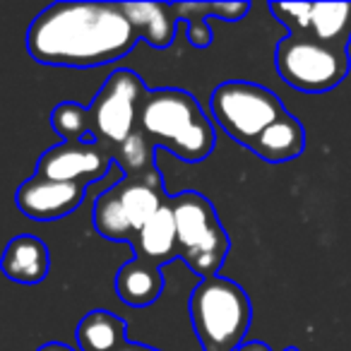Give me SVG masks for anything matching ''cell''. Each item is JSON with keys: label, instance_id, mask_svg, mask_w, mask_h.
Returning <instances> with one entry per match:
<instances>
[{"label": "cell", "instance_id": "23", "mask_svg": "<svg viewBox=\"0 0 351 351\" xmlns=\"http://www.w3.org/2000/svg\"><path fill=\"white\" fill-rule=\"evenodd\" d=\"M250 12V3H210V15L221 22H241Z\"/></svg>", "mask_w": 351, "mask_h": 351}, {"label": "cell", "instance_id": "7", "mask_svg": "<svg viewBox=\"0 0 351 351\" xmlns=\"http://www.w3.org/2000/svg\"><path fill=\"white\" fill-rule=\"evenodd\" d=\"M142 77L132 70H116L108 75L101 92L89 106L92 135L111 149L121 147L130 135L140 130V108L147 99Z\"/></svg>", "mask_w": 351, "mask_h": 351}, {"label": "cell", "instance_id": "27", "mask_svg": "<svg viewBox=\"0 0 351 351\" xmlns=\"http://www.w3.org/2000/svg\"><path fill=\"white\" fill-rule=\"evenodd\" d=\"M284 351H301V349H296V346H287Z\"/></svg>", "mask_w": 351, "mask_h": 351}, {"label": "cell", "instance_id": "25", "mask_svg": "<svg viewBox=\"0 0 351 351\" xmlns=\"http://www.w3.org/2000/svg\"><path fill=\"white\" fill-rule=\"evenodd\" d=\"M36 351H75L73 346H68L65 341H49V344L39 346Z\"/></svg>", "mask_w": 351, "mask_h": 351}, {"label": "cell", "instance_id": "1", "mask_svg": "<svg viewBox=\"0 0 351 351\" xmlns=\"http://www.w3.org/2000/svg\"><path fill=\"white\" fill-rule=\"evenodd\" d=\"M140 41L121 3H56L36 15L27 51L56 68H97L121 60Z\"/></svg>", "mask_w": 351, "mask_h": 351}, {"label": "cell", "instance_id": "4", "mask_svg": "<svg viewBox=\"0 0 351 351\" xmlns=\"http://www.w3.org/2000/svg\"><path fill=\"white\" fill-rule=\"evenodd\" d=\"M178 236V258L202 279L217 277L229 253V236L205 195L186 191L169 200Z\"/></svg>", "mask_w": 351, "mask_h": 351}, {"label": "cell", "instance_id": "15", "mask_svg": "<svg viewBox=\"0 0 351 351\" xmlns=\"http://www.w3.org/2000/svg\"><path fill=\"white\" fill-rule=\"evenodd\" d=\"M164 291V277L156 265H149L140 258H132L116 274V293L123 303L145 308L154 303Z\"/></svg>", "mask_w": 351, "mask_h": 351}, {"label": "cell", "instance_id": "2", "mask_svg": "<svg viewBox=\"0 0 351 351\" xmlns=\"http://www.w3.org/2000/svg\"><path fill=\"white\" fill-rule=\"evenodd\" d=\"M140 130L154 147H166L188 164L205 161L217 145L215 128L183 89H154L140 108Z\"/></svg>", "mask_w": 351, "mask_h": 351}, {"label": "cell", "instance_id": "3", "mask_svg": "<svg viewBox=\"0 0 351 351\" xmlns=\"http://www.w3.org/2000/svg\"><path fill=\"white\" fill-rule=\"evenodd\" d=\"M188 308L202 351H239L253 320L250 298L239 284L219 274L202 279Z\"/></svg>", "mask_w": 351, "mask_h": 351}, {"label": "cell", "instance_id": "22", "mask_svg": "<svg viewBox=\"0 0 351 351\" xmlns=\"http://www.w3.org/2000/svg\"><path fill=\"white\" fill-rule=\"evenodd\" d=\"M269 12L287 27L291 36H311L313 3H269Z\"/></svg>", "mask_w": 351, "mask_h": 351}, {"label": "cell", "instance_id": "26", "mask_svg": "<svg viewBox=\"0 0 351 351\" xmlns=\"http://www.w3.org/2000/svg\"><path fill=\"white\" fill-rule=\"evenodd\" d=\"M118 351H159V349H152L147 344H137V341H125Z\"/></svg>", "mask_w": 351, "mask_h": 351}, {"label": "cell", "instance_id": "18", "mask_svg": "<svg viewBox=\"0 0 351 351\" xmlns=\"http://www.w3.org/2000/svg\"><path fill=\"white\" fill-rule=\"evenodd\" d=\"M92 221H94V229L108 241H128V243H132L137 236V231L132 229L125 212H123V205L118 200V193L113 186L97 197Z\"/></svg>", "mask_w": 351, "mask_h": 351}, {"label": "cell", "instance_id": "9", "mask_svg": "<svg viewBox=\"0 0 351 351\" xmlns=\"http://www.w3.org/2000/svg\"><path fill=\"white\" fill-rule=\"evenodd\" d=\"M89 183H65L29 178L15 193V202L25 217L34 221H53L68 217L84 202Z\"/></svg>", "mask_w": 351, "mask_h": 351}, {"label": "cell", "instance_id": "5", "mask_svg": "<svg viewBox=\"0 0 351 351\" xmlns=\"http://www.w3.org/2000/svg\"><path fill=\"white\" fill-rule=\"evenodd\" d=\"M212 116L224 128V132L239 145L253 149L255 140L282 118L284 106L279 97L267 87H260L243 80H231L212 92Z\"/></svg>", "mask_w": 351, "mask_h": 351}, {"label": "cell", "instance_id": "19", "mask_svg": "<svg viewBox=\"0 0 351 351\" xmlns=\"http://www.w3.org/2000/svg\"><path fill=\"white\" fill-rule=\"evenodd\" d=\"M118 166L125 173V178H140L156 169L154 166V145L149 142V137L142 130H137L135 135H130L121 147H116L113 152Z\"/></svg>", "mask_w": 351, "mask_h": 351}, {"label": "cell", "instance_id": "21", "mask_svg": "<svg viewBox=\"0 0 351 351\" xmlns=\"http://www.w3.org/2000/svg\"><path fill=\"white\" fill-rule=\"evenodd\" d=\"M173 10L178 20L186 25L188 32V44L195 49H207L215 41V32H212L210 22V3H173Z\"/></svg>", "mask_w": 351, "mask_h": 351}, {"label": "cell", "instance_id": "11", "mask_svg": "<svg viewBox=\"0 0 351 351\" xmlns=\"http://www.w3.org/2000/svg\"><path fill=\"white\" fill-rule=\"evenodd\" d=\"M130 20L132 29L142 41L154 49H169L181 25L173 10V3H121Z\"/></svg>", "mask_w": 351, "mask_h": 351}, {"label": "cell", "instance_id": "24", "mask_svg": "<svg viewBox=\"0 0 351 351\" xmlns=\"http://www.w3.org/2000/svg\"><path fill=\"white\" fill-rule=\"evenodd\" d=\"M239 351H272L265 341H243L239 346Z\"/></svg>", "mask_w": 351, "mask_h": 351}, {"label": "cell", "instance_id": "8", "mask_svg": "<svg viewBox=\"0 0 351 351\" xmlns=\"http://www.w3.org/2000/svg\"><path fill=\"white\" fill-rule=\"evenodd\" d=\"M113 149L101 142H63L51 147L36 164V178L65 183H92L111 171Z\"/></svg>", "mask_w": 351, "mask_h": 351}, {"label": "cell", "instance_id": "14", "mask_svg": "<svg viewBox=\"0 0 351 351\" xmlns=\"http://www.w3.org/2000/svg\"><path fill=\"white\" fill-rule=\"evenodd\" d=\"M303 147H306V130L291 113H284L255 140L253 152L269 164H284L298 159L303 154Z\"/></svg>", "mask_w": 351, "mask_h": 351}, {"label": "cell", "instance_id": "10", "mask_svg": "<svg viewBox=\"0 0 351 351\" xmlns=\"http://www.w3.org/2000/svg\"><path fill=\"white\" fill-rule=\"evenodd\" d=\"M118 193V200L123 205L128 221L135 231H140L161 207L166 205L164 183H161L159 171H152L140 178H123L118 186H113Z\"/></svg>", "mask_w": 351, "mask_h": 351}, {"label": "cell", "instance_id": "12", "mask_svg": "<svg viewBox=\"0 0 351 351\" xmlns=\"http://www.w3.org/2000/svg\"><path fill=\"white\" fill-rule=\"evenodd\" d=\"M51 267L49 248L36 236H15L3 253V274L20 284H39Z\"/></svg>", "mask_w": 351, "mask_h": 351}, {"label": "cell", "instance_id": "20", "mask_svg": "<svg viewBox=\"0 0 351 351\" xmlns=\"http://www.w3.org/2000/svg\"><path fill=\"white\" fill-rule=\"evenodd\" d=\"M51 128L65 142H87V135H92L89 108H82L73 101L58 104L51 113Z\"/></svg>", "mask_w": 351, "mask_h": 351}, {"label": "cell", "instance_id": "16", "mask_svg": "<svg viewBox=\"0 0 351 351\" xmlns=\"http://www.w3.org/2000/svg\"><path fill=\"white\" fill-rule=\"evenodd\" d=\"M80 351H118L125 344V320L108 311H92L77 325Z\"/></svg>", "mask_w": 351, "mask_h": 351}, {"label": "cell", "instance_id": "13", "mask_svg": "<svg viewBox=\"0 0 351 351\" xmlns=\"http://www.w3.org/2000/svg\"><path fill=\"white\" fill-rule=\"evenodd\" d=\"M132 248H135V258L156 267L161 263H169L171 258H178V236H176V221L169 202L137 231Z\"/></svg>", "mask_w": 351, "mask_h": 351}, {"label": "cell", "instance_id": "6", "mask_svg": "<svg viewBox=\"0 0 351 351\" xmlns=\"http://www.w3.org/2000/svg\"><path fill=\"white\" fill-rule=\"evenodd\" d=\"M277 73L289 87L308 94H322L344 82L351 70L346 49H335L313 36H291L279 41L274 53Z\"/></svg>", "mask_w": 351, "mask_h": 351}, {"label": "cell", "instance_id": "17", "mask_svg": "<svg viewBox=\"0 0 351 351\" xmlns=\"http://www.w3.org/2000/svg\"><path fill=\"white\" fill-rule=\"evenodd\" d=\"M311 36L327 46L349 51L351 3H313Z\"/></svg>", "mask_w": 351, "mask_h": 351}]
</instances>
